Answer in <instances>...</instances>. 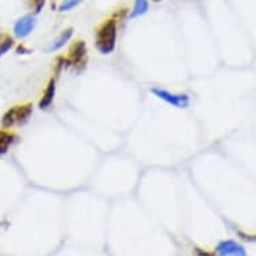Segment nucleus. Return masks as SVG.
Listing matches in <instances>:
<instances>
[{"instance_id": "1", "label": "nucleus", "mask_w": 256, "mask_h": 256, "mask_svg": "<svg viewBox=\"0 0 256 256\" xmlns=\"http://www.w3.org/2000/svg\"><path fill=\"white\" fill-rule=\"evenodd\" d=\"M118 23L110 16L102 20L94 30V46L102 55L113 54L117 46Z\"/></svg>"}, {"instance_id": "2", "label": "nucleus", "mask_w": 256, "mask_h": 256, "mask_svg": "<svg viewBox=\"0 0 256 256\" xmlns=\"http://www.w3.org/2000/svg\"><path fill=\"white\" fill-rule=\"evenodd\" d=\"M32 104L31 102H22L11 106L6 110V113L2 117V128L12 129L14 126L22 125L28 121V118L32 114Z\"/></svg>"}, {"instance_id": "3", "label": "nucleus", "mask_w": 256, "mask_h": 256, "mask_svg": "<svg viewBox=\"0 0 256 256\" xmlns=\"http://www.w3.org/2000/svg\"><path fill=\"white\" fill-rule=\"evenodd\" d=\"M66 58H68L70 68H74L76 72H84L88 62V44L84 39L76 38V40L70 43Z\"/></svg>"}, {"instance_id": "4", "label": "nucleus", "mask_w": 256, "mask_h": 256, "mask_svg": "<svg viewBox=\"0 0 256 256\" xmlns=\"http://www.w3.org/2000/svg\"><path fill=\"white\" fill-rule=\"evenodd\" d=\"M150 92L156 98L177 109H186L190 105V97L185 92H172L161 88H152Z\"/></svg>"}, {"instance_id": "5", "label": "nucleus", "mask_w": 256, "mask_h": 256, "mask_svg": "<svg viewBox=\"0 0 256 256\" xmlns=\"http://www.w3.org/2000/svg\"><path fill=\"white\" fill-rule=\"evenodd\" d=\"M35 26H36V19L35 15L32 14H27L19 18L15 24H14V36L18 39L27 38L32 31H34Z\"/></svg>"}, {"instance_id": "6", "label": "nucleus", "mask_w": 256, "mask_h": 256, "mask_svg": "<svg viewBox=\"0 0 256 256\" xmlns=\"http://www.w3.org/2000/svg\"><path fill=\"white\" fill-rule=\"evenodd\" d=\"M55 94H56V78L54 76H51L50 80H47L46 86L40 92L39 97L38 108L40 110H48L54 104Z\"/></svg>"}, {"instance_id": "7", "label": "nucleus", "mask_w": 256, "mask_h": 256, "mask_svg": "<svg viewBox=\"0 0 256 256\" xmlns=\"http://www.w3.org/2000/svg\"><path fill=\"white\" fill-rule=\"evenodd\" d=\"M218 256H248L246 248L235 240H222L216 246Z\"/></svg>"}, {"instance_id": "8", "label": "nucleus", "mask_w": 256, "mask_h": 256, "mask_svg": "<svg viewBox=\"0 0 256 256\" xmlns=\"http://www.w3.org/2000/svg\"><path fill=\"white\" fill-rule=\"evenodd\" d=\"M72 34H74V28H72V27H66V28H63L62 31L59 32L58 36H56L54 40H51V42L48 43V46L46 47L47 52H56V51H59L60 48H63V47L66 46V44L72 40Z\"/></svg>"}, {"instance_id": "9", "label": "nucleus", "mask_w": 256, "mask_h": 256, "mask_svg": "<svg viewBox=\"0 0 256 256\" xmlns=\"http://www.w3.org/2000/svg\"><path fill=\"white\" fill-rule=\"evenodd\" d=\"M18 134L12 129L0 128V156L8 153L10 148L16 142Z\"/></svg>"}, {"instance_id": "10", "label": "nucleus", "mask_w": 256, "mask_h": 256, "mask_svg": "<svg viewBox=\"0 0 256 256\" xmlns=\"http://www.w3.org/2000/svg\"><path fill=\"white\" fill-rule=\"evenodd\" d=\"M15 38L10 34H0V56H4L7 52L15 48Z\"/></svg>"}, {"instance_id": "11", "label": "nucleus", "mask_w": 256, "mask_h": 256, "mask_svg": "<svg viewBox=\"0 0 256 256\" xmlns=\"http://www.w3.org/2000/svg\"><path fill=\"white\" fill-rule=\"evenodd\" d=\"M148 10H149V0H134V4H133L129 18L134 19V18L142 16L148 12Z\"/></svg>"}, {"instance_id": "12", "label": "nucleus", "mask_w": 256, "mask_h": 256, "mask_svg": "<svg viewBox=\"0 0 256 256\" xmlns=\"http://www.w3.org/2000/svg\"><path fill=\"white\" fill-rule=\"evenodd\" d=\"M70 68L68 64V60L66 58V55H58L55 60L52 62V70H54V76L56 78L58 76H60L66 68Z\"/></svg>"}, {"instance_id": "13", "label": "nucleus", "mask_w": 256, "mask_h": 256, "mask_svg": "<svg viewBox=\"0 0 256 256\" xmlns=\"http://www.w3.org/2000/svg\"><path fill=\"white\" fill-rule=\"evenodd\" d=\"M47 0H26L27 3V7L30 8V11L32 12V15H38L46 6Z\"/></svg>"}, {"instance_id": "14", "label": "nucleus", "mask_w": 256, "mask_h": 256, "mask_svg": "<svg viewBox=\"0 0 256 256\" xmlns=\"http://www.w3.org/2000/svg\"><path fill=\"white\" fill-rule=\"evenodd\" d=\"M84 2V0H62L60 4L58 6V10L60 12H68V11H72L76 7H78Z\"/></svg>"}, {"instance_id": "15", "label": "nucleus", "mask_w": 256, "mask_h": 256, "mask_svg": "<svg viewBox=\"0 0 256 256\" xmlns=\"http://www.w3.org/2000/svg\"><path fill=\"white\" fill-rule=\"evenodd\" d=\"M126 16H128V8H126V7H120V8L116 10V11L112 14V18L117 20L118 24H120Z\"/></svg>"}, {"instance_id": "16", "label": "nucleus", "mask_w": 256, "mask_h": 256, "mask_svg": "<svg viewBox=\"0 0 256 256\" xmlns=\"http://www.w3.org/2000/svg\"><path fill=\"white\" fill-rule=\"evenodd\" d=\"M194 254L196 256H216V254L212 251H208V250H204V248L194 247Z\"/></svg>"}, {"instance_id": "17", "label": "nucleus", "mask_w": 256, "mask_h": 256, "mask_svg": "<svg viewBox=\"0 0 256 256\" xmlns=\"http://www.w3.org/2000/svg\"><path fill=\"white\" fill-rule=\"evenodd\" d=\"M15 51H16V54H20V55L30 54V52H31V50L24 46V43H19L18 46H15Z\"/></svg>"}, {"instance_id": "18", "label": "nucleus", "mask_w": 256, "mask_h": 256, "mask_svg": "<svg viewBox=\"0 0 256 256\" xmlns=\"http://www.w3.org/2000/svg\"><path fill=\"white\" fill-rule=\"evenodd\" d=\"M150 2H153V3H160V2H162V0H150Z\"/></svg>"}]
</instances>
